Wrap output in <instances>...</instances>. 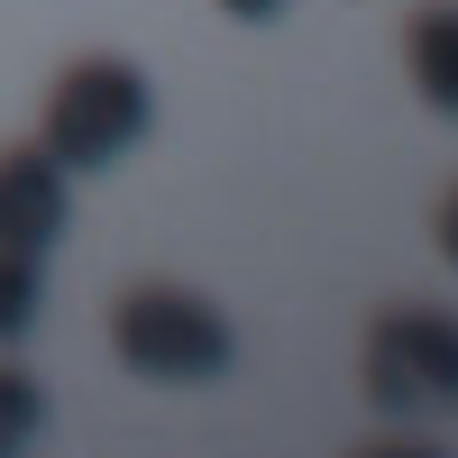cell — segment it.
<instances>
[{"label": "cell", "instance_id": "cell-1", "mask_svg": "<svg viewBox=\"0 0 458 458\" xmlns=\"http://www.w3.org/2000/svg\"><path fill=\"white\" fill-rule=\"evenodd\" d=\"M147 120H157V92H147L138 64L73 55L55 73V92H47V129H37V147H47L64 174H101V165H120L129 147L147 138Z\"/></svg>", "mask_w": 458, "mask_h": 458}, {"label": "cell", "instance_id": "cell-2", "mask_svg": "<svg viewBox=\"0 0 458 458\" xmlns=\"http://www.w3.org/2000/svg\"><path fill=\"white\" fill-rule=\"evenodd\" d=\"M110 349H120L129 376L147 386H211V376L239 358V339H229V312L183 284H129L110 302Z\"/></svg>", "mask_w": 458, "mask_h": 458}, {"label": "cell", "instance_id": "cell-3", "mask_svg": "<svg viewBox=\"0 0 458 458\" xmlns=\"http://www.w3.org/2000/svg\"><path fill=\"white\" fill-rule=\"evenodd\" d=\"M367 403L376 412H458V321L422 312V302H394V312L367 321Z\"/></svg>", "mask_w": 458, "mask_h": 458}, {"label": "cell", "instance_id": "cell-4", "mask_svg": "<svg viewBox=\"0 0 458 458\" xmlns=\"http://www.w3.org/2000/svg\"><path fill=\"white\" fill-rule=\"evenodd\" d=\"M64 211H73V193L47 147H0V248L47 257L64 239Z\"/></svg>", "mask_w": 458, "mask_h": 458}, {"label": "cell", "instance_id": "cell-5", "mask_svg": "<svg viewBox=\"0 0 458 458\" xmlns=\"http://www.w3.org/2000/svg\"><path fill=\"white\" fill-rule=\"evenodd\" d=\"M403 64H412V92H422L431 110H458V0L412 10V28H403Z\"/></svg>", "mask_w": 458, "mask_h": 458}, {"label": "cell", "instance_id": "cell-6", "mask_svg": "<svg viewBox=\"0 0 458 458\" xmlns=\"http://www.w3.org/2000/svg\"><path fill=\"white\" fill-rule=\"evenodd\" d=\"M37 302H47V284H37V257L0 248V349L37 330Z\"/></svg>", "mask_w": 458, "mask_h": 458}, {"label": "cell", "instance_id": "cell-7", "mask_svg": "<svg viewBox=\"0 0 458 458\" xmlns=\"http://www.w3.org/2000/svg\"><path fill=\"white\" fill-rule=\"evenodd\" d=\"M37 422H47V394H37V376L0 358V458L28 449V440H37Z\"/></svg>", "mask_w": 458, "mask_h": 458}, {"label": "cell", "instance_id": "cell-8", "mask_svg": "<svg viewBox=\"0 0 458 458\" xmlns=\"http://www.w3.org/2000/svg\"><path fill=\"white\" fill-rule=\"evenodd\" d=\"M440 257L458 266V183H449V202H440Z\"/></svg>", "mask_w": 458, "mask_h": 458}, {"label": "cell", "instance_id": "cell-9", "mask_svg": "<svg viewBox=\"0 0 458 458\" xmlns=\"http://www.w3.org/2000/svg\"><path fill=\"white\" fill-rule=\"evenodd\" d=\"M220 10H229V19H248V28H257V19H276V10H284V0H220Z\"/></svg>", "mask_w": 458, "mask_h": 458}]
</instances>
